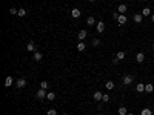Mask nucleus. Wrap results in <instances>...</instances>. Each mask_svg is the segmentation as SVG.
I'll list each match as a JSON object with an SVG mask.
<instances>
[{
	"label": "nucleus",
	"mask_w": 154,
	"mask_h": 115,
	"mask_svg": "<svg viewBox=\"0 0 154 115\" xmlns=\"http://www.w3.org/2000/svg\"><path fill=\"white\" fill-rule=\"evenodd\" d=\"M132 80H134V77L130 75V74H126V75H123V80H122V83L125 86H128V84H131L132 83Z\"/></svg>",
	"instance_id": "f257e3e1"
},
{
	"label": "nucleus",
	"mask_w": 154,
	"mask_h": 115,
	"mask_svg": "<svg viewBox=\"0 0 154 115\" xmlns=\"http://www.w3.org/2000/svg\"><path fill=\"white\" fill-rule=\"evenodd\" d=\"M46 95H48V92L45 91V89H39V91L36 92V97L39 98V100H43V98H46Z\"/></svg>",
	"instance_id": "f03ea898"
},
{
	"label": "nucleus",
	"mask_w": 154,
	"mask_h": 115,
	"mask_svg": "<svg viewBox=\"0 0 154 115\" xmlns=\"http://www.w3.org/2000/svg\"><path fill=\"white\" fill-rule=\"evenodd\" d=\"M26 51H29V52L34 51V52H37V46H36V43H34V42H29V43L26 45Z\"/></svg>",
	"instance_id": "7ed1b4c3"
},
{
	"label": "nucleus",
	"mask_w": 154,
	"mask_h": 115,
	"mask_svg": "<svg viewBox=\"0 0 154 115\" xmlns=\"http://www.w3.org/2000/svg\"><path fill=\"white\" fill-rule=\"evenodd\" d=\"M15 86H17L19 89L25 88V86H26V80H25V78H19L17 81H15Z\"/></svg>",
	"instance_id": "20e7f679"
},
{
	"label": "nucleus",
	"mask_w": 154,
	"mask_h": 115,
	"mask_svg": "<svg viewBox=\"0 0 154 115\" xmlns=\"http://www.w3.org/2000/svg\"><path fill=\"white\" fill-rule=\"evenodd\" d=\"M95 29H97V32H103V31H105V22H97Z\"/></svg>",
	"instance_id": "39448f33"
},
{
	"label": "nucleus",
	"mask_w": 154,
	"mask_h": 115,
	"mask_svg": "<svg viewBox=\"0 0 154 115\" xmlns=\"http://www.w3.org/2000/svg\"><path fill=\"white\" fill-rule=\"evenodd\" d=\"M80 14H82V12H80V9H77V8L71 9V17L73 19H79V17H80Z\"/></svg>",
	"instance_id": "423d86ee"
},
{
	"label": "nucleus",
	"mask_w": 154,
	"mask_h": 115,
	"mask_svg": "<svg viewBox=\"0 0 154 115\" xmlns=\"http://www.w3.org/2000/svg\"><path fill=\"white\" fill-rule=\"evenodd\" d=\"M86 35H88V32H86V29H82V31L77 34V37H79V40H80V42H83V40L86 38Z\"/></svg>",
	"instance_id": "0eeeda50"
},
{
	"label": "nucleus",
	"mask_w": 154,
	"mask_h": 115,
	"mask_svg": "<svg viewBox=\"0 0 154 115\" xmlns=\"http://www.w3.org/2000/svg\"><path fill=\"white\" fill-rule=\"evenodd\" d=\"M126 11H128V6L125 5V3H122V5H119V8H117V12H119V14H125Z\"/></svg>",
	"instance_id": "6e6552de"
},
{
	"label": "nucleus",
	"mask_w": 154,
	"mask_h": 115,
	"mask_svg": "<svg viewBox=\"0 0 154 115\" xmlns=\"http://www.w3.org/2000/svg\"><path fill=\"white\" fill-rule=\"evenodd\" d=\"M132 20H134V23H142L143 22V15L142 14H134Z\"/></svg>",
	"instance_id": "1a4fd4ad"
},
{
	"label": "nucleus",
	"mask_w": 154,
	"mask_h": 115,
	"mask_svg": "<svg viewBox=\"0 0 154 115\" xmlns=\"http://www.w3.org/2000/svg\"><path fill=\"white\" fill-rule=\"evenodd\" d=\"M93 97H94V101H102V97H103V94H102L100 91H95Z\"/></svg>",
	"instance_id": "9d476101"
},
{
	"label": "nucleus",
	"mask_w": 154,
	"mask_h": 115,
	"mask_svg": "<svg viewBox=\"0 0 154 115\" xmlns=\"http://www.w3.org/2000/svg\"><path fill=\"white\" fill-rule=\"evenodd\" d=\"M117 22H119V25H125V23L128 22L126 15H125V14H120V15H119V19H117Z\"/></svg>",
	"instance_id": "9b49d317"
},
{
	"label": "nucleus",
	"mask_w": 154,
	"mask_h": 115,
	"mask_svg": "<svg viewBox=\"0 0 154 115\" xmlns=\"http://www.w3.org/2000/svg\"><path fill=\"white\" fill-rule=\"evenodd\" d=\"M143 60H145V54L143 52H139V54L136 55V61L137 63H143Z\"/></svg>",
	"instance_id": "f8f14e48"
},
{
	"label": "nucleus",
	"mask_w": 154,
	"mask_h": 115,
	"mask_svg": "<svg viewBox=\"0 0 154 115\" xmlns=\"http://www.w3.org/2000/svg\"><path fill=\"white\" fill-rule=\"evenodd\" d=\"M12 84H14V78H12V77H6L5 78V86L9 88V86H12Z\"/></svg>",
	"instance_id": "ddd939ff"
},
{
	"label": "nucleus",
	"mask_w": 154,
	"mask_h": 115,
	"mask_svg": "<svg viewBox=\"0 0 154 115\" xmlns=\"http://www.w3.org/2000/svg\"><path fill=\"white\" fill-rule=\"evenodd\" d=\"M105 88L108 89V91H113V89L116 88V84H114V81H106V83H105Z\"/></svg>",
	"instance_id": "4468645a"
},
{
	"label": "nucleus",
	"mask_w": 154,
	"mask_h": 115,
	"mask_svg": "<svg viewBox=\"0 0 154 115\" xmlns=\"http://www.w3.org/2000/svg\"><path fill=\"white\" fill-rule=\"evenodd\" d=\"M154 91V86L151 84V83H147L145 84V92H148V94H151Z\"/></svg>",
	"instance_id": "2eb2a0df"
},
{
	"label": "nucleus",
	"mask_w": 154,
	"mask_h": 115,
	"mask_svg": "<svg viewBox=\"0 0 154 115\" xmlns=\"http://www.w3.org/2000/svg\"><path fill=\"white\" fill-rule=\"evenodd\" d=\"M140 115H153V110L149 108H145V109L140 110Z\"/></svg>",
	"instance_id": "dca6fc26"
},
{
	"label": "nucleus",
	"mask_w": 154,
	"mask_h": 115,
	"mask_svg": "<svg viewBox=\"0 0 154 115\" xmlns=\"http://www.w3.org/2000/svg\"><path fill=\"white\" fill-rule=\"evenodd\" d=\"M140 14H142L143 17H148V15H151V9H149V8H143Z\"/></svg>",
	"instance_id": "f3484780"
},
{
	"label": "nucleus",
	"mask_w": 154,
	"mask_h": 115,
	"mask_svg": "<svg viewBox=\"0 0 154 115\" xmlns=\"http://www.w3.org/2000/svg\"><path fill=\"white\" fill-rule=\"evenodd\" d=\"M136 91H137V92H145V84H143V83H137Z\"/></svg>",
	"instance_id": "a211bd4d"
},
{
	"label": "nucleus",
	"mask_w": 154,
	"mask_h": 115,
	"mask_svg": "<svg viewBox=\"0 0 154 115\" xmlns=\"http://www.w3.org/2000/svg\"><path fill=\"white\" fill-rule=\"evenodd\" d=\"M86 25H88V26H94V25H95V19L94 17H88V19H86Z\"/></svg>",
	"instance_id": "6ab92c4d"
},
{
	"label": "nucleus",
	"mask_w": 154,
	"mask_h": 115,
	"mask_svg": "<svg viewBox=\"0 0 154 115\" xmlns=\"http://www.w3.org/2000/svg\"><path fill=\"white\" fill-rule=\"evenodd\" d=\"M117 114H119V115H126V114H128V109L122 106V108H119V109H117Z\"/></svg>",
	"instance_id": "aec40b11"
},
{
	"label": "nucleus",
	"mask_w": 154,
	"mask_h": 115,
	"mask_svg": "<svg viewBox=\"0 0 154 115\" xmlns=\"http://www.w3.org/2000/svg\"><path fill=\"white\" fill-rule=\"evenodd\" d=\"M43 58V55H42V52H34V60L36 61H40Z\"/></svg>",
	"instance_id": "412c9836"
},
{
	"label": "nucleus",
	"mask_w": 154,
	"mask_h": 115,
	"mask_svg": "<svg viewBox=\"0 0 154 115\" xmlns=\"http://www.w3.org/2000/svg\"><path fill=\"white\" fill-rule=\"evenodd\" d=\"M48 88H49V83H48V81H42V83H40V89H45V91H46Z\"/></svg>",
	"instance_id": "4be33fe9"
},
{
	"label": "nucleus",
	"mask_w": 154,
	"mask_h": 115,
	"mask_svg": "<svg viewBox=\"0 0 154 115\" xmlns=\"http://www.w3.org/2000/svg\"><path fill=\"white\" fill-rule=\"evenodd\" d=\"M85 48L86 46H85V43H83V42H80V43L77 45V51H85Z\"/></svg>",
	"instance_id": "5701e85b"
},
{
	"label": "nucleus",
	"mask_w": 154,
	"mask_h": 115,
	"mask_svg": "<svg viewBox=\"0 0 154 115\" xmlns=\"http://www.w3.org/2000/svg\"><path fill=\"white\" fill-rule=\"evenodd\" d=\"M17 15H19V17H25V15H26V9H23V8H22V9H19Z\"/></svg>",
	"instance_id": "b1692460"
},
{
	"label": "nucleus",
	"mask_w": 154,
	"mask_h": 115,
	"mask_svg": "<svg viewBox=\"0 0 154 115\" xmlns=\"http://www.w3.org/2000/svg\"><path fill=\"white\" fill-rule=\"evenodd\" d=\"M46 98H48L49 101H52L54 98H56V94H54V92H48V95H46Z\"/></svg>",
	"instance_id": "393cba45"
},
{
	"label": "nucleus",
	"mask_w": 154,
	"mask_h": 115,
	"mask_svg": "<svg viewBox=\"0 0 154 115\" xmlns=\"http://www.w3.org/2000/svg\"><path fill=\"white\" fill-rule=\"evenodd\" d=\"M116 57H117L119 60H123V58H125V52H123V51H119V52H117V55H116Z\"/></svg>",
	"instance_id": "a878e982"
},
{
	"label": "nucleus",
	"mask_w": 154,
	"mask_h": 115,
	"mask_svg": "<svg viewBox=\"0 0 154 115\" xmlns=\"http://www.w3.org/2000/svg\"><path fill=\"white\" fill-rule=\"evenodd\" d=\"M102 101H103V103H108V101H110V95H108V94H103Z\"/></svg>",
	"instance_id": "bb28decb"
},
{
	"label": "nucleus",
	"mask_w": 154,
	"mask_h": 115,
	"mask_svg": "<svg viewBox=\"0 0 154 115\" xmlns=\"http://www.w3.org/2000/svg\"><path fill=\"white\" fill-rule=\"evenodd\" d=\"M46 115H57V110L56 109H49L48 112H46Z\"/></svg>",
	"instance_id": "cd10ccee"
},
{
	"label": "nucleus",
	"mask_w": 154,
	"mask_h": 115,
	"mask_svg": "<svg viewBox=\"0 0 154 115\" xmlns=\"http://www.w3.org/2000/svg\"><path fill=\"white\" fill-rule=\"evenodd\" d=\"M100 45V40L99 38H93V46H99Z\"/></svg>",
	"instance_id": "c85d7f7f"
},
{
	"label": "nucleus",
	"mask_w": 154,
	"mask_h": 115,
	"mask_svg": "<svg viewBox=\"0 0 154 115\" xmlns=\"http://www.w3.org/2000/svg\"><path fill=\"white\" fill-rule=\"evenodd\" d=\"M9 12H11V14H17V12H19V9H15V8H11V9H9Z\"/></svg>",
	"instance_id": "c756f323"
},
{
	"label": "nucleus",
	"mask_w": 154,
	"mask_h": 115,
	"mask_svg": "<svg viewBox=\"0 0 154 115\" xmlns=\"http://www.w3.org/2000/svg\"><path fill=\"white\" fill-rule=\"evenodd\" d=\"M119 61H120V60L117 58V57H116V58H113V63H114V64H117V63H119Z\"/></svg>",
	"instance_id": "7c9ffc66"
},
{
	"label": "nucleus",
	"mask_w": 154,
	"mask_h": 115,
	"mask_svg": "<svg viewBox=\"0 0 154 115\" xmlns=\"http://www.w3.org/2000/svg\"><path fill=\"white\" fill-rule=\"evenodd\" d=\"M149 17H151V22L154 23V14H151V15H149Z\"/></svg>",
	"instance_id": "2f4dec72"
},
{
	"label": "nucleus",
	"mask_w": 154,
	"mask_h": 115,
	"mask_svg": "<svg viewBox=\"0 0 154 115\" xmlns=\"http://www.w3.org/2000/svg\"><path fill=\"white\" fill-rule=\"evenodd\" d=\"M88 2H91V3H93V2H95V0H88Z\"/></svg>",
	"instance_id": "473e14b6"
},
{
	"label": "nucleus",
	"mask_w": 154,
	"mask_h": 115,
	"mask_svg": "<svg viewBox=\"0 0 154 115\" xmlns=\"http://www.w3.org/2000/svg\"><path fill=\"white\" fill-rule=\"evenodd\" d=\"M126 115H132V114H130V112H128V114H126Z\"/></svg>",
	"instance_id": "72a5a7b5"
},
{
	"label": "nucleus",
	"mask_w": 154,
	"mask_h": 115,
	"mask_svg": "<svg viewBox=\"0 0 154 115\" xmlns=\"http://www.w3.org/2000/svg\"><path fill=\"white\" fill-rule=\"evenodd\" d=\"M153 49H154V43H153Z\"/></svg>",
	"instance_id": "f704fd0d"
},
{
	"label": "nucleus",
	"mask_w": 154,
	"mask_h": 115,
	"mask_svg": "<svg viewBox=\"0 0 154 115\" xmlns=\"http://www.w3.org/2000/svg\"><path fill=\"white\" fill-rule=\"evenodd\" d=\"M63 115H68V114H63Z\"/></svg>",
	"instance_id": "c9c22d12"
},
{
	"label": "nucleus",
	"mask_w": 154,
	"mask_h": 115,
	"mask_svg": "<svg viewBox=\"0 0 154 115\" xmlns=\"http://www.w3.org/2000/svg\"><path fill=\"white\" fill-rule=\"evenodd\" d=\"M100 115H105V114H100Z\"/></svg>",
	"instance_id": "e433bc0d"
},
{
	"label": "nucleus",
	"mask_w": 154,
	"mask_h": 115,
	"mask_svg": "<svg viewBox=\"0 0 154 115\" xmlns=\"http://www.w3.org/2000/svg\"><path fill=\"white\" fill-rule=\"evenodd\" d=\"M139 2H142V0H139Z\"/></svg>",
	"instance_id": "4c0bfd02"
}]
</instances>
